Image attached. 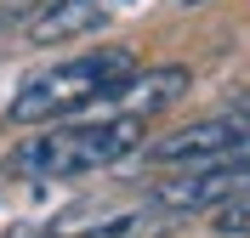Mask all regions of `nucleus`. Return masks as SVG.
Listing matches in <instances>:
<instances>
[{"mask_svg":"<svg viewBox=\"0 0 250 238\" xmlns=\"http://www.w3.org/2000/svg\"><path fill=\"white\" fill-rule=\"evenodd\" d=\"M148 119L137 113H91V119H57L40 125L34 136L6 153V176L17 182H74V176H97L120 165L125 153L142 147Z\"/></svg>","mask_w":250,"mask_h":238,"instance_id":"obj_1","label":"nucleus"},{"mask_svg":"<svg viewBox=\"0 0 250 238\" xmlns=\"http://www.w3.org/2000/svg\"><path fill=\"white\" fill-rule=\"evenodd\" d=\"M23 6H29V0H0V29H12L17 17H23Z\"/></svg>","mask_w":250,"mask_h":238,"instance_id":"obj_8","label":"nucleus"},{"mask_svg":"<svg viewBox=\"0 0 250 238\" xmlns=\"http://www.w3.org/2000/svg\"><path fill=\"white\" fill-rule=\"evenodd\" d=\"M245 136H250V102H228V108H216V113H199V119L165 130L154 142H142V153H148V165L182 170V165H205V159L233 153Z\"/></svg>","mask_w":250,"mask_h":238,"instance_id":"obj_4","label":"nucleus"},{"mask_svg":"<svg viewBox=\"0 0 250 238\" xmlns=\"http://www.w3.org/2000/svg\"><path fill=\"white\" fill-rule=\"evenodd\" d=\"M120 6L125 0H40L29 12V23H23V34H29L34 46H62V40L97 34Z\"/></svg>","mask_w":250,"mask_h":238,"instance_id":"obj_6","label":"nucleus"},{"mask_svg":"<svg viewBox=\"0 0 250 238\" xmlns=\"http://www.w3.org/2000/svg\"><path fill=\"white\" fill-rule=\"evenodd\" d=\"M193 91V74H188L182 63H165V68H131V74L120 79L108 91V102L97 113H137V119H154V113L176 108L182 96Z\"/></svg>","mask_w":250,"mask_h":238,"instance_id":"obj_5","label":"nucleus"},{"mask_svg":"<svg viewBox=\"0 0 250 238\" xmlns=\"http://www.w3.org/2000/svg\"><path fill=\"white\" fill-rule=\"evenodd\" d=\"M250 193V136L222 159H205V165H182L171 182L154 187V210H171V216H193V210H216L228 199Z\"/></svg>","mask_w":250,"mask_h":238,"instance_id":"obj_3","label":"nucleus"},{"mask_svg":"<svg viewBox=\"0 0 250 238\" xmlns=\"http://www.w3.org/2000/svg\"><path fill=\"white\" fill-rule=\"evenodd\" d=\"M182 6H199V0H182Z\"/></svg>","mask_w":250,"mask_h":238,"instance_id":"obj_9","label":"nucleus"},{"mask_svg":"<svg viewBox=\"0 0 250 238\" xmlns=\"http://www.w3.org/2000/svg\"><path fill=\"white\" fill-rule=\"evenodd\" d=\"M137 68V57L125 46H103V51H80L62 63L40 68L23 79V91L12 96V119L17 125H57V119H80L97 113L108 102V91Z\"/></svg>","mask_w":250,"mask_h":238,"instance_id":"obj_2","label":"nucleus"},{"mask_svg":"<svg viewBox=\"0 0 250 238\" xmlns=\"http://www.w3.org/2000/svg\"><path fill=\"white\" fill-rule=\"evenodd\" d=\"M210 233L216 238H250V193H239V199L210 210Z\"/></svg>","mask_w":250,"mask_h":238,"instance_id":"obj_7","label":"nucleus"}]
</instances>
